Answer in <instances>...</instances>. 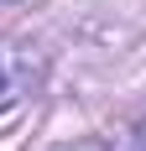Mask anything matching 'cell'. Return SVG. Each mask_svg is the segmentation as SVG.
Here are the masks:
<instances>
[{
	"label": "cell",
	"mask_w": 146,
	"mask_h": 151,
	"mask_svg": "<svg viewBox=\"0 0 146 151\" xmlns=\"http://www.w3.org/2000/svg\"><path fill=\"white\" fill-rule=\"evenodd\" d=\"M110 151H146V120H136L131 136H120V146H110Z\"/></svg>",
	"instance_id": "1"
},
{
	"label": "cell",
	"mask_w": 146,
	"mask_h": 151,
	"mask_svg": "<svg viewBox=\"0 0 146 151\" xmlns=\"http://www.w3.org/2000/svg\"><path fill=\"white\" fill-rule=\"evenodd\" d=\"M5 99H11V83H5V73H0V104H5Z\"/></svg>",
	"instance_id": "2"
}]
</instances>
